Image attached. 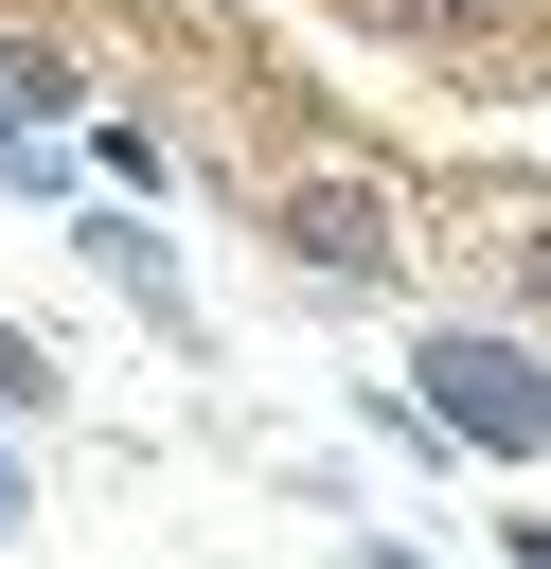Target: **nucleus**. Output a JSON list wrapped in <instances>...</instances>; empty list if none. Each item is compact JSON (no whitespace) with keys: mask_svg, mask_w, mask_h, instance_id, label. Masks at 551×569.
Listing matches in <instances>:
<instances>
[{"mask_svg":"<svg viewBox=\"0 0 551 569\" xmlns=\"http://www.w3.org/2000/svg\"><path fill=\"white\" fill-rule=\"evenodd\" d=\"M409 409H427L462 462H551V338H515V320H427V338H409Z\"/></svg>","mask_w":551,"mask_h":569,"instance_id":"obj_1","label":"nucleus"},{"mask_svg":"<svg viewBox=\"0 0 551 569\" xmlns=\"http://www.w3.org/2000/svg\"><path fill=\"white\" fill-rule=\"evenodd\" d=\"M267 231H284V267H302L320 302H391V284H409L391 196H373V178H338V160H320V178H284V196H267Z\"/></svg>","mask_w":551,"mask_h":569,"instance_id":"obj_2","label":"nucleus"},{"mask_svg":"<svg viewBox=\"0 0 551 569\" xmlns=\"http://www.w3.org/2000/svg\"><path fill=\"white\" fill-rule=\"evenodd\" d=\"M53 124H89V89H71V53H36V36H0V160H18V142H53Z\"/></svg>","mask_w":551,"mask_h":569,"instance_id":"obj_3","label":"nucleus"},{"mask_svg":"<svg viewBox=\"0 0 551 569\" xmlns=\"http://www.w3.org/2000/svg\"><path fill=\"white\" fill-rule=\"evenodd\" d=\"M71 249H89V267H107L124 302H160V320H178V267H160V213H124V196H107V213H71Z\"/></svg>","mask_w":551,"mask_h":569,"instance_id":"obj_4","label":"nucleus"},{"mask_svg":"<svg viewBox=\"0 0 551 569\" xmlns=\"http://www.w3.org/2000/svg\"><path fill=\"white\" fill-rule=\"evenodd\" d=\"M89 178H107V196H124V213H142V196H160V178H178V142H160V124H89Z\"/></svg>","mask_w":551,"mask_h":569,"instance_id":"obj_5","label":"nucleus"},{"mask_svg":"<svg viewBox=\"0 0 551 569\" xmlns=\"http://www.w3.org/2000/svg\"><path fill=\"white\" fill-rule=\"evenodd\" d=\"M0 409H53V356H36L18 320H0Z\"/></svg>","mask_w":551,"mask_h":569,"instance_id":"obj_6","label":"nucleus"},{"mask_svg":"<svg viewBox=\"0 0 551 569\" xmlns=\"http://www.w3.org/2000/svg\"><path fill=\"white\" fill-rule=\"evenodd\" d=\"M18 533H36V462L0 445V551H18Z\"/></svg>","mask_w":551,"mask_h":569,"instance_id":"obj_7","label":"nucleus"},{"mask_svg":"<svg viewBox=\"0 0 551 569\" xmlns=\"http://www.w3.org/2000/svg\"><path fill=\"white\" fill-rule=\"evenodd\" d=\"M338 569H444V551H409V533H355V551H338Z\"/></svg>","mask_w":551,"mask_h":569,"instance_id":"obj_8","label":"nucleus"},{"mask_svg":"<svg viewBox=\"0 0 551 569\" xmlns=\"http://www.w3.org/2000/svg\"><path fill=\"white\" fill-rule=\"evenodd\" d=\"M498 551H515V569H551V516H515V533H498Z\"/></svg>","mask_w":551,"mask_h":569,"instance_id":"obj_9","label":"nucleus"},{"mask_svg":"<svg viewBox=\"0 0 551 569\" xmlns=\"http://www.w3.org/2000/svg\"><path fill=\"white\" fill-rule=\"evenodd\" d=\"M409 18H480V0H409Z\"/></svg>","mask_w":551,"mask_h":569,"instance_id":"obj_10","label":"nucleus"}]
</instances>
